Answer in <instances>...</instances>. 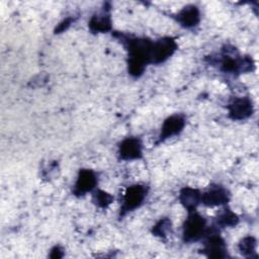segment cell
<instances>
[{
    "mask_svg": "<svg viewBox=\"0 0 259 259\" xmlns=\"http://www.w3.org/2000/svg\"><path fill=\"white\" fill-rule=\"evenodd\" d=\"M152 42L142 38H131L127 40L128 71L134 76H140L147 63L150 62Z\"/></svg>",
    "mask_w": 259,
    "mask_h": 259,
    "instance_id": "obj_1",
    "label": "cell"
},
{
    "mask_svg": "<svg viewBox=\"0 0 259 259\" xmlns=\"http://www.w3.org/2000/svg\"><path fill=\"white\" fill-rule=\"evenodd\" d=\"M206 233V222L197 212H190L183 225V238L187 242L197 241Z\"/></svg>",
    "mask_w": 259,
    "mask_h": 259,
    "instance_id": "obj_2",
    "label": "cell"
},
{
    "mask_svg": "<svg viewBox=\"0 0 259 259\" xmlns=\"http://www.w3.org/2000/svg\"><path fill=\"white\" fill-rule=\"evenodd\" d=\"M176 48V41L171 37H164L152 42L150 62L159 64L166 61L170 56L173 55Z\"/></svg>",
    "mask_w": 259,
    "mask_h": 259,
    "instance_id": "obj_3",
    "label": "cell"
},
{
    "mask_svg": "<svg viewBox=\"0 0 259 259\" xmlns=\"http://www.w3.org/2000/svg\"><path fill=\"white\" fill-rule=\"evenodd\" d=\"M147 195V188L143 185L136 184L130 186L123 195L122 212H128L139 207L145 200Z\"/></svg>",
    "mask_w": 259,
    "mask_h": 259,
    "instance_id": "obj_4",
    "label": "cell"
},
{
    "mask_svg": "<svg viewBox=\"0 0 259 259\" xmlns=\"http://www.w3.org/2000/svg\"><path fill=\"white\" fill-rule=\"evenodd\" d=\"M229 115L231 118L241 120L249 117L253 112L252 101L247 97L234 99L228 106Z\"/></svg>",
    "mask_w": 259,
    "mask_h": 259,
    "instance_id": "obj_5",
    "label": "cell"
},
{
    "mask_svg": "<svg viewBox=\"0 0 259 259\" xmlns=\"http://www.w3.org/2000/svg\"><path fill=\"white\" fill-rule=\"evenodd\" d=\"M229 200V192L220 185L210 186L208 190L201 194V202L208 206H217L227 203Z\"/></svg>",
    "mask_w": 259,
    "mask_h": 259,
    "instance_id": "obj_6",
    "label": "cell"
},
{
    "mask_svg": "<svg viewBox=\"0 0 259 259\" xmlns=\"http://www.w3.org/2000/svg\"><path fill=\"white\" fill-rule=\"evenodd\" d=\"M97 183L96 174L89 169H83L79 172L78 178L75 183L74 192L77 195H83L91 191Z\"/></svg>",
    "mask_w": 259,
    "mask_h": 259,
    "instance_id": "obj_7",
    "label": "cell"
},
{
    "mask_svg": "<svg viewBox=\"0 0 259 259\" xmlns=\"http://www.w3.org/2000/svg\"><path fill=\"white\" fill-rule=\"evenodd\" d=\"M119 156L123 160H135L142 156V144L140 140L127 138L119 146Z\"/></svg>",
    "mask_w": 259,
    "mask_h": 259,
    "instance_id": "obj_8",
    "label": "cell"
},
{
    "mask_svg": "<svg viewBox=\"0 0 259 259\" xmlns=\"http://www.w3.org/2000/svg\"><path fill=\"white\" fill-rule=\"evenodd\" d=\"M185 120L181 115H172L168 117L162 125L160 140H165L178 135L184 127Z\"/></svg>",
    "mask_w": 259,
    "mask_h": 259,
    "instance_id": "obj_9",
    "label": "cell"
},
{
    "mask_svg": "<svg viewBox=\"0 0 259 259\" xmlns=\"http://www.w3.org/2000/svg\"><path fill=\"white\" fill-rule=\"evenodd\" d=\"M204 252L208 257H213V258L225 257L227 255V248L224 240L217 234H212L211 236H208L205 242Z\"/></svg>",
    "mask_w": 259,
    "mask_h": 259,
    "instance_id": "obj_10",
    "label": "cell"
},
{
    "mask_svg": "<svg viewBox=\"0 0 259 259\" xmlns=\"http://www.w3.org/2000/svg\"><path fill=\"white\" fill-rule=\"evenodd\" d=\"M200 20V13L196 6L189 5L184 7L177 14V21L184 27H193Z\"/></svg>",
    "mask_w": 259,
    "mask_h": 259,
    "instance_id": "obj_11",
    "label": "cell"
},
{
    "mask_svg": "<svg viewBox=\"0 0 259 259\" xmlns=\"http://www.w3.org/2000/svg\"><path fill=\"white\" fill-rule=\"evenodd\" d=\"M180 201L189 211H192L201 202V193L197 189L185 187L180 192Z\"/></svg>",
    "mask_w": 259,
    "mask_h": 259,
    "instance_id": "obj_12",
    "label": "cell"
},
{
    "mask_svg": "<svg viewBox=\"0 0 259 259\" xmlns=\"http://www.w3.org/2000/svg\"><path fill=\"white\" fill-rule=\"evenodd\" d=\"M90 29L94 32H105L111 27V20L108 15H95L90 19Z\"/></svg>",
    "mask_w": 259,
    "mask_h": 259,
    "instance_id": "obj_13",
    "label": "cell"
},
{
    "mask_svg": "<svg viewBox=\"0 0 259 259\" xmlns=\"http://www.w3.org/2000/svg\"><path fill=\"white\" fill-rule=\"evenodd\" d=\"M239 221V218L236 213H234L231 210H226L218 219V224H220L223 227H233L237 225Z\"/></svg>",
    "mask_w": 259,
    "mask_h": 259,
    "instance_id": "obj_14",
    "label": "cell"
},
{
    "mask_svg": "<svg viewBox=\"0 0 259 259\" xmlns=\"http://www.w3.org/2000/svg\"><path fill=\"white\" fill-rule=\"evenodd\" d=\"M240 251L242 252V254L244 255H252V253L255 252L256 249V241L253 237H245L240 245H239Z\"/></svg>",
    "mask_w": 259,
    "mask_h": 259,
    "instance_id": "obj_15",
    "label": "cell"
},
{
    "mask_svg": "<svg viewBox=\"0 0 259 259\" xmlns=\"http://www.w3.org/2000/svg\"><path fill=\"white\" fill-rule=\"evenodd\" d=\"M171 230V222L168 219H162L153 228V233L156 236L165 237Z\"/></svg>",
    "mask_w": 259,
    "mask_h": 259,
    "instance_id": "obj_16",
    "label": "cell"
},
{
    "mask_svg": "<svg viewBox=\"0 0 259 259\" xmlns=\"http://www.w3.org/2000/svg\"><path fill=\"white\" fill-rule=\"evenodd\" d=\"M112 200H113V197L109 193L103 190L97 191L96 194L94 195V201L100 207H106L108 204L112 202Z\"/></svg>",
    "mask_w": 259,
    "mask_h": 259,
    "instance_id": "obj_17",
    "label": "cell"
},
{
    "mask_svg": "<svg viewBox=\"0 0 259 259\" xmlns=\"http://www.w3.org/2000/svg\"><path fill=\"white\" fill-rule=\"evenodd\" d=\"M70 22H71V20H70V19H66V20H64L63 22H61V23L59 24L58 30H59V31H63V30H65V29L70 25Z\"/></svg>",
    "mask_w": 259,
    "mask_h": 259,
    "instance_id": "obj_18",
    "label": "cell"
}]
</instances>
